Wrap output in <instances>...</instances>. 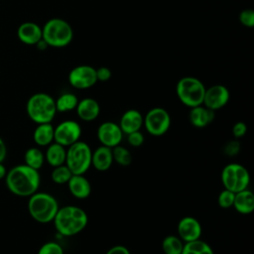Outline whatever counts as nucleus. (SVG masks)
<instances>
[{
    "instance_id": "nucleus-1",
    "label": "nucleus",
    "mask_w": 254,
    "mask_h": 254,
    "mask_svg": "<svg viewBox=\"0 0 254 254\" xmlns=\"http://www.w3.org/2000/svg\"><path fill=\"white\" fill-rule=\"evenodd\" d=\"M7 189L15 195L28 197L37 192L41 177L38 170L23 164L13 167L5 176Z\"/></svg>"
},
{
    "instance_id": "nucleus-2",
    "label": "nucleus",
    "mask_w": 254,
    "mask_h": 254,
    "mask_svg": "<svg viewBox=\"0 0 254 254\" xmlns=\"http://www.w3.org/2000/svg\"><path fill=\"white\" fill-rule=\"evenodd\" d=\"M53 221L61 235L72 236L85 228L88 217L82 208L74 205H65L59 208Z\"/></svg>"
},
{
    "instance_id": "nucleus-3",
    "label": "nucleus",
    "mask_w": 254,
    "mask_h": 254,
    "mask_svg": "<svg viewBox=\"0 0 254 254\" xmlns=\"http://www.w3.org/2000/svg\"><path fill=\"white\" fill-rule=\"evenodd\" d=\"M26 110L29 118L37 124L51 123L57 113L55 99L45 92L33 94L27 101Z\"/></svg>"
},
{
    "instance_id": "nucleus-4",
    "label": "nucleus",
    "mask_w": 254,
    "mask_h": 254,
    "mask_svg": "<svg viewBox=\"0 0 254 254\" xmlns=\"http://www.w3.org/2000/svg\"><path fill=\"white\" fill-rule=\"evenodd\" d=\"M42 39L50 47L64 48L73 39L71 26L62 18H52L42 28Z\"/></svg>"
},
{
    "instance_id": "nucleus-5",
    "label": "nucleus",
    "mask_w": 254,
    "mask_h": 254,
    "mask_svg": "<svg viewBox=\"0 0 254 254\" xmlns=\"http://www.w3.org/2000/svg\"><path fill=\"white\" fill-rule=\"evenodd\" d=\"M57 199L48 192H35L29 196L28 210L32 218L40 223H48L54 220L58 210Z\"/></svg>"
},
{
    "instance_id": "nucleus-6",
    "label": "nucleus",
    "mask_w": 254,
    "mask_h": 254,
    "mask_svg": "<svg viewBox=\"0 0 254 254\" xmlns=\"http://www.w3.org/2000/svg\"><path fill=\"white\" fill-rule=\"evenodd\" d=\"M176 92L180 101L191 108L202 104L205 86L196 77L184 76L177 82Z\"/></svg>"
},
{
    "instance_id": "nucleus-7",
    "label": "nucleus",
    "mask_w": 254,
    "mask_h": 254,
    "mask_svg": "<svg viewBox=\"0 0 254 254\" xmlns=\"http://www.w3.org/2000/svg\"><path fill=\"white\" fill-rule=\"evenodd\" d=\"M91 156L90 147L78 140L68 146L64 163L72 175H83L91 166Z\"/></svg>"
},
{
    "instance_id": "nucleus-8",
    "label": "nucleus",
    "mask_w": 254,
    "mask_h": 254,
    "mask_svg": "<svg viewBox=\"0 0 254 254\" xmlns=\"http://www.w3.org/2000/svg\"><path fill=\"white\" fill-rule=\"evenodd\" d=\"M221 182L224 189L233 192L246 190L250 183V175L240 164L226 165L221 173Z\"/></svg>"
},
{
    "instance_id": "nucleus-9",
    "label": "nucleus",
    "mask_w": 254,
    "mask_h": 254,
    "mask_svg": "<svg viewBox=\"0 0 254 254\" xmlns=\"http://www.w3.org/2000/svg\"><path fill=\"white\" fill-rule=\"evenodd\" d=\"M143 125L149 134L153 136H162L168 132L171 126V116L166 109L162 107H154L145 115Z\"/></svg>"
},
{
    "instance_id": "nucleus-10",
    "label": "nucleus",
    "mask_w": 254,
    "mask_h": 254,
    "mask_svg": "<svg viewBox=\"0 0 254 254\" xmlns=\"http://www.w3.org/2000/svg\"><path fill=\"white\" fill-rule=\"evenodd\" d=\"M67 79L69 84L76 89H87L97 82L95 68L89 64H79L71 68Z\"/></svg>"
},
{
    "instance_id": "nucleus-11",
    "label": "nucleus",
    "mask_w": 254,
    "mask_h": 254,
    "mask_svg": "<svg viewBox=\"0 0 254 254\" xmlns=\"http://www.w3.org/2000/svg\"><path fill=\"white\" fill-rule=\"evenodd\" d=\"M81 136L80 125L73 120H65L61 122L54 129V140L56 143L68 147L79 140Z\"/></svg>"
},
{
    "instance_id": "nucleus-12",
    "label": "nucleus",
    "mask_w": 254,
    "mask_h": 254,
    "mask_svg": "<svg viewBox=\"0 0 254 254\" xmlns=\"http://www.w3.org/2000/svg\"><path fill=\"white\" fill-rule=\"evenodd\" d=\"M230 93L226 86L214 84L205 88L202 105L213 111L224 107L229 101Z\"/></svg>"
},
{
    "instance_id": "nucleus-13",
    "label": "nucleus",
    "mask_w": 254,
    "mask_h": 254,
    "mask_svg": "<svg viewBox=\"0 0 254 254\" xmlns=\"http://www.w3.org/2000/svg\"><path fill=\"white\" fill-rule=\"evenodd\" d=\"M97 138L101 145L113 148L120 144L123 138V132L118 124L106 121L99 125L97 129Z\"/></svg>"
},
{
    "instance_id": "nucleus-14",
    "label": "nucleus",
    "mask_w": 254,
    "mask_h": 254,
    "mask_svg": "<svg viewBox=\"0 0 254 254\" xmlns=\"http://www.w3.org/2000/svg\"><path fill=\"white\" fill-rule=\"evenodd\" d=\"M179 237L184 242H190L199 239L201 235V225L199 221L192 216L183 217L178 224Z\"/></svg>"
},
{
    "instance_id": "nucleus-15",
    "label": "nucleus",
    "mask_w": 254,
    "mask_h": 254,
    "mask_svg": "<svg viewBox=\"0 0 254 254\" xmlns=\"http://www.w3.org/2000/svg\"><path fill=\"white\" fill-rule=\"evenodd\" d=\"M17 36L26 45H37L42 40V28L34 22H24L18 27Z\"/></svg>"
},
{
    "instance_id": "nucleus-16",
    "label": "nucleus",
    "mask_w": 254,
    "mask_h": 254,
    "mask_svg": "<svg viewBox=\"0 0 254 254\" xmlns=\"http://www.w3.org/2000/svg\"><path fill=\"white\" fill-rule=\"evenodd\" d=\"M143 119L144 117L140 111L136 109H129L122 114L119 127L125 134L139 131L143 126Z\"/></svg>"
},
{
    "instance_id": "nucleus-17",
    "label": "nucleus",
    "mask_w": 254,
    "mask_h": 254,
    "mask_svg": "<svg viewBox=\"0 0 254 254\" xmlns=\"http://www.w3.org/2000/svg\"><path fill=\"white\" fill-rule=\"evenodd\" d=\"M67 187L70 193L78 199L88 197L91 192L90 183L83 175H72L67 182Z\"/></svg>"
},
{
    "instance_id": "nucleus-18",
    "label": "nucleus",
    "mask_w": 254,
    "mask_h": 254,
    "mask_svg": "<svg viewBox=\"0 0 254 254\" xmlns=\"http://www.w3.org/2000/svg\"><path fill=\"white\" fill-rule=\"evenodd\" d=\"M75 110L81 120L92 121L98 117L100 113V106L95 99L86 97L78 100Z\"/></svg>"
},
{
    "instance_id": "nucleus-19",
    "label": "nucleus",
    "mask_w": 254,
    "mask_h": 254,
    "mask_svg": "<svg viewBox=\"0 0 254 254\" xmlns=\"http://www.w3.org/2000/svg\"><path fill=\"white\" fill-rule=\"evenodd\" d=\"M215 113L213 110L206 108L204 105H198L191 107L189 118L190 123L197 128H203L213 121Z\"/></svg>"
},
{
    "instance_id": "nucleus-20",
    "label": "nucleus",
    "mask_w": 254,
    "mask_h": 254,
    "mask_svg": "<svg viewBox=\"0 0 254 254\" xmlns=\"http://www.w3.org/2000/svg\"><path fill=\"white\" fill-rule=\"evenodd\" d=\"M113 163L112 157V148L101 145L91 156V165L99 172L107 171Z\"/></svg>"
},
{
    "instance_id": "nucleus-21",
    "label": "nucleus",
    "mask_w": 254,
    "mask_h": 254,
    "mask_svg": "<svg viewBox=\"0 0 254 254\" xmlns=\"http://www.w3.org/2000/svg\"><path fill=\"white\" fill-rule=\"evenodd\" d=\"M241 214H249L254 210V194L251 190H243L235 192L233 205Z\"/></svg>"
},
{
    "instance_id": "nucleus-22",
    "label": "nucleus",
    "mask_w": 254,
    "mask_h": 254,
    "mask_svg": "<svg viewBox=\"0 0 254 254\" xmlns=\"http://www.w3.org/2000/svg\"><path fill=\"white\" fill-rule=\"evenodd\" d=\"M54 129L51 123L38 124L33 133L34 142L41 147L49 146L54 141Z\"/></svg>"
},
{
    "instance_id": "nucleus-23",
    "label": "nucleus",
    "mask_w": 254,
    "mask_h": 254,
    "mask_svg": "<svg viewBox=\"0 0 254 254\" xmlns=\"http://www.w3.org/2000/svg\"><path fill=\"white\" fill-rule=\"evenodd\" d=\"M65 155L66 150L64 146L58 144V143H51L48 146V149L46 151L45 159L52 167H58L61 165H64L65 162Z\"/></svg>"
},
{
    "instance_id": "nucleus-24",
    "label": "nucleus",
    "mask_w": 254,
    "mask_h": 254,
    "mask_svg": "<svg viewBox=\"0 0 254 254\" xmlns=\"http://www.w3.org/2000/svg\"><path fill=\"white\" fill-rule=\"evenodd\" d=\"M57 112H67L76 108L78 103V98L75 94L70 92H65L61 94L56 100Z\"/></svg>"
},
{
    "instance_id": "nucleus-25",
    "label": "nucleus",
    "mask_w": 254,
    "mask_h": 254,
    "mask_svg": "<svg viewBox=\"0 0 254 254\" xmlns=\"http://www.w3.org/2000/svg\"><path fill=\"white\" fill-rule=\"evenodd\" d=\"M44 161H45V155L37 147L29 148L25 152L24 162H25V165L29 166L30 168H33L39 171L43 167Z\"/></svg>"
},
{
    "instance_id": "nucleus-26",
    "label": "nucleus",
    "mask_w": 254,
    "mask_h": 254,
    "mask_svg": "<svg viewBox=\"0 0 254 254\" xmlns=\"http://www.w3.org/2000/svg\"><path fill=\"white\" fill-rule=\"evenodd\" d=\"M181 254H214L212 248L204 241L196 239L185 242Z\"/></svg>"
},
{
    "instance_id": "nucleus-27",
    "label": "nucleus",
    "mask_w": 254,
    "mask_h": 254,
    "mask_svg": "<svg viewBox=\"0 0 254 254\" xmlns=\"http://www.w3.org/2000/svg\"><path fill=\"white\" fill-rule=\"evenodd\" d=\"M183 240L175 235H169L162 242V249L165 254H181L183 251Z\"/></svg>"
},
{
    "instance_id": "nucleus-28",
    "label": "nucleus",
    "mask_w": 254,
    "mask_h": 254,
    "mask_svg": "<svg viewBox=\"0 0 254 254\" xmlns=\"http://www.w3.org/2000/svg\"><path fill=\"white\" fill-rule=\"evenodd\" d=\"M112 157L113 161H115L120 166H129L132 162V156L128 149L117 145L112 148Z\"/></svg>"
},
{
    "instance_id": "nucleus-29",
    "label": "nucleus",
    "mask_w": 254,
    "mask_h": 254,
    "mask_svg": "<svg viewBox=\"0 0 254 254\" xmlns=\"http://www.w3.org/2000/svg\"><path fill=\"white\" fill-rule=\"evenodd\" d=\"M71 176H72L71 172L69 171V169L64 164L61 165V166H58V167H55L52 174H51L52 181L56 184H59V185L67 184V182H68V180L70 179Z\"/></svg>"
},
{
    "instance_id": "nucleus-30",
    "label": "nucleus",
    "mask_w": 254,
    "mask_h": 254,
    "mask_svg": "<svg viewBox=\"0 0 254 254\" xmlns=\"http://www.w3.org/2000/svg\"><path fill=\"white\" fill-rule=\"evenodd\" d=\"M234 195H235V192L224 189L219 193V195H218V198H217L218 205L220 207H222V208H229V207H231L233 205Z\"/></svg>"
},
{
    "instance_id": "nucleus-31",
    "label": "nucleus",
    "mask_w": 254,
    "mask_h": 254,
    "mask_svg": "<svg viewBox=\"0 0 254 254\" xmlns=\"http://www.w3.org/2000/svg\"><path fill=\"white\" fill-rule=\"evenodd\" d=\"M38 254H64V250L59 243L49 241L41 246Z\"/></svg>"
},
{
    "instance_id": "nucleus-32",
    "label": "nucleus",
    "mask_w": 254,
    "mask_h": 254,
    "mask_svg": "<svg viewBox=\"0 0 254 254\" xmlns=\"http://www.w3.org/2000/svg\"><path fill=\"white\" fill-rule=\"evenodd\" d=\"M240 23L246 28H252L254 26V11L252 9H244L240 12L239 16Z\"/></svg>"
},
{
    "instance_id": "nucleus-33",
    "label": "nucleus",
    "mask_w": 254,
    "mask_h": 254,
    "mask_svg": "<svg viewBox=\"0 0 254 254\" xmlns=\"http://www.w3.org/2000/svg\"><path fill=\"white\" fill-rule=\"evenodd\" d=\"M127 141L132 147H140L144 143V135L139 131H135L127 134Z\"/></svg>"
},
{
    "instance_id": "nucleus-34",
    "label": "nucleus",
    "mask_w": 254,
    "mask_h": 254,
    "mask_svg": "<svg viewBox=\"0 0 254 254\" xmlns=\"http://www.w3.org/2000/svg\"><path fill=\"white\" fill-rule=\"evenodd\" d=\"M95 73L97 81H107L112 76L111 69L107 66H100L98 68H95Z\"/></svg>"
},
{
    "instance_id": "nucleus-35",
    "label": "nucleus",
    "mask_w": 254,
    "mask_h": 254,
    "mask_svg": "<svg viewBox=\"0 0 254 254\" xmlns=\"http://www.w3.org/2000/svg\"><path fill=\"white\" fill-rule=\"evenodd\" d=\"M247 132V126L244 122L242 121H239V122H236L233 127H232V134L233 136L238 139V138H241L243 137Z\"/></svg>"
},
{
    "instance_id": "nucleus-36",
    "label": "nucleus",
    "mask_w": 254,
    "mask_h": 254,
    "mask_svg": "<svg viewBox=\"0 0 254 254\" xmlns=\"http://www.w3.org/2000/svg\"><path fill=\"white\" fill-rule=\"evenodd\" d=\"M239 149H240V144L237 141H231L225 146L224 152L228 156H234L239 152Z\"/></svg>"
},
{
    "instance_id": "nucleus-37",
    "label": "nucleus",
    "mask_w": 254,
    "mask_h": 254,
    "mask_svg": "<svg viewBox=\"0 0 254 254\" xmlns=\"http://www.w3.org/2000/svg\"><path fill=\"white\" fill-rule=\"evenodd\" d=\"M105 254H130L128 248L123 245H116L111 247Z\"/></svg>"
},
{
    "instance_id": "nucleus-38",
    "label": "nucleus",
    "mask_w": 254,
    "mask_h": 254,
    "mask_svg": "<svg viewBox=\"0 0 254 254\" xmlns=\"http://www.w3.org/2000/svg\"><path fill=\"white\" fill-rule=\"evenodd\" d=\"M7 155V148L3 141V139L0 137V162H3Z\"/></svg>"
},
{
    "instance_id": "nucleus-39",
    "label": "nucleus",
    "mask_w": 254,
    "mask_h": 254,
    "mask_svg": "<svg viewBox=\"0 0 254 254\" xmlns=\"http://www.w3.org/2000/svg\"><path fill=\"white\" fill-rule=\"evenodd\" d=\"M7 174V170H6V167L2 164V162H0V180L4 179L5 176Z\"/></svg>"
}]
</instances>
